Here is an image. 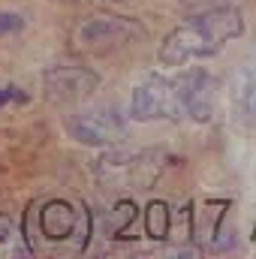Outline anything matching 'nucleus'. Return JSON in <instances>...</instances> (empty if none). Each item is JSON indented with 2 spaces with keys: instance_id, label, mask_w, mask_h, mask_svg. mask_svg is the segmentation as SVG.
Listing matches in <instances>:
<instances>
[{
  "instance_id": "4",
  "label": "nucleus",
  "mask_w": 256,
  "mask_h": 259,
  "mask_svg": "<svg viewBox=\"0 0 256 259\" xmlns=\"http://www.w3.org/2000/svg\"><path fill=\"white\" fill-rule=\"evenodd\" d=\"M163 151H142V154H106L97 166L100 184L109 190H148L160 181L163 172Z\"/></svg>"
},
{
  "instance_id": "1",
  "label": "nucleus",
  "mask_w": 256,
  "mask_h": 259,
  "mask_svg": "<svg viewBox=\"0 0 256 259\" xmlns=\"http://www.w3.org/2000/svg\"><path fill=\"white\" fill-rule=\"evenodd\" d=\"M244 33V18L235 6H208L205 12L181 21L160 46V64L181 66L196 58H214L229 39Z\"/></svg>"
},
{
  "instance_id": "13",
  "label": "nucleus",
  "mask_w": 256,
  "mask_h": 259,
  "mask_svg": "<svg viewBox=\"0 0 256 259\" xmlns=\"http://www.w3.org/2000/svg\"><path fill=\"white\" fill-rule=\"evenodd\" d=\"M9 100H21V103H24L27 97H24L21 91H15V88H0V106H6Z\"/></svg>"
},
{
  "instance_id": "7",
  "label": "nucleus",
  "mask_w": 256,
  "mask_h": 259,
  "mask_svg": "<svg viewBox=\"0 0 256 259\" xmlns=\"http://www.w3.org/2000/svg\"><path fill=\"white\" fill-rule=\"evenodd\" d=\"M187 75V118L205 124L214 115V97H217V78L208 69H190Z\"/></svg>"
},
{
  "instance_id": "9",
  "label": "nucleus",
  "mask_w": 256,
  "mask_h": 259,
  "mask_svg": "<svg viewBox=\"0 0 256 259\" xmlns=\"http://www.w3.org/2000/svg\"><path fill=\"white\" fill-rule=\"evenodd\" d=\"M39 229H42V235L52 238V241L69 238L72 229H75V208H72L69 202H64V199L49 202V205L42 208V214H39Z\"/></svg>"
},
{
  "instance_id": "12",
  "label": "nucleus",
  "mask_w": 256,
  "mask_h": 259,
  "mask_svg": "<svg viewBox=\"0 0 256 259\" xmlns=\"http://www.w3.org/2000/svg\"><path fill=\"white\" fill-rule=\"evenodd\" d=\"M21 15H12V12H0V33H15L21 30Z\"/></svg>"
},
{
  "instance_id": "11",
  "label": "nucleus",
  "mask_w": 256,
  "mask_h": 259,
  "mask_svg": "<svg viewBox=\"0 0 256 259\" xmlns=\"http://www.w3.org/2000/svg\"><path fill=\"white\" fill-rule=\"evenodd\" d=\"M12 238H15V223L6 211H0V247L12 244Z\"/></svg>"
},
{
  "instance_id": "3",
  "label": "nucleus",
  "mask_w": 256,
  "mask_h": 259,
  "mask_svg": "<svg viewBox=\"0 0 256 259\" xmlns=\"http://www.w3.org/2000/svg\"><path fill=\"white\" fill-rule=\"evenodd\" d=\"M130 112L136 121H181L187 118V75H151L133 91Z\"/></svg>"
},
{
  "instance_id": "2",
  "label": "nucleus",
  "mask_w": 256,
  "mask_h": 259,
  "mask_svg": "<svg viewBox=\"0 0 256 259\" xmlns=\"http://www.w3.org/2000/svg\"><path fill=\"white\" fill-rule=\"evenodd\" d=\"M142 30L145 27L136 18L97 12V15H88L75 24L72 36H69V49L75 55H109L115 49L130 46L133 39H139Z\"/></svg>"
},
{
  "instance_id": "5",
  "label": "nucleus",
  "mask_w": 256,
  "mask_h": 259,
  "mask_svg": "<svg viewBox=\"0 0 256 259\" xmlns=\"http://www.w3.org/2000/svg\"><path fill=\"white\" fill-rule=\"evenodd\" d=\"M66 133L88 148H115L127 136V118L115 106H100L94 112L66 118Z\"/></svg>"
},
{
  "instance_id": "10",
  "label": "nucleus",
  "mask_w": 256,
  "mask_h": 259,
  "mask_svg": "<svg viewBox=\"0 0 256 259\" xmlns=\"http://www.w3.org/2000/svg\"><path fill=\"white\" fill-rule=\"evenodd\" d=\"M145 229L154 241H166L169 235V205L166 202H151L145 211Z\"/></svg>"
},
{
  "instance_id": "8",
  "label": "nucleus",
  "mask_w": 256,
  "mask_h": 259,
  "mask_svg": "<svg viewBox=\"0 0 256 259\" xmlns=\"http://www.w3.org/2000/svg\"><path fill=\"white\" fill-rule=\"evenodd\" d=\"M232 109L244 127H256V66H244L232 81Z\"/></svg>"
},
{
  "instance_id": "14",
  "label": "nucleus",
  "mask_w": 256,
  "mask_h": 259,
  "mask_svg": "<svg viewBox=\"0 0 256 259\" xmlns=\"http://www.w3.org/2000/svg\"><path fill=\"white\" fill-rule=\"evenodd\" d=\"M196 3H199V0H196ZM202 3H214V6H217V0H202Z\"/></svg>"
},
{
  "instance_id": "6",
  "label": "nucleus",
  "mask_w": 256,
  "mask_h": 259,
  "mask_svg": "<svg viewBox=\"0 0 256 259\" xmlns=\"http://www.w3.org/2000/svg\"><path fill=\"white\" fill-rule=\"evenodd\" d=\"M100 88V75L88 66H55L42 78V91L52 106H78Z\"/></svg>"
}]
</instances>
